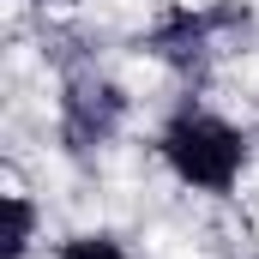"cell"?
Segmentation results:
<instances>
[{"mask_svg": "<svg viewBox=\"0 0 259 259\" xmlns=\"http://www.w3.org/2000/svg\"><path fill=\"white\" fill-rule=\"evenodd\" d=\"M30 6H55V0H30Z\"/></svg>", "mask_w": 259, "mask_h": 259, "instance_id": "6", "label": "cell"}, {"mask_svg": "<svg viewBox=\"0 0 259 259\" xmlns=\"http://www.w3.org/2000/svg\"><path fill=\"white\" fill-rule=\"evenodd\" d=\"M55 259H127V247L115 235H103V229H84V235H66Z\"/></svg>", "mask_w": 259, "mask_h": 259, "instance_id": "5", "label": "cell"}, {"mask_svg": "<svg viewBox=\"0 0 259 259\" xmlns=\"http://www.w3.org/2000/svg\"><path fill=\"white\" fill-rule=\"evenodd\" d=\"M157 151L169 163V175L193 193H229L247 169V139L241 127H229L223 115L199 109V103H181L163 133H157Z\"/></svg>", "mask_w": 259, "mask_h": 259, "instance_id": "1", "label": "cell"}, {"mask_svg": "<svg viewBox=\"0 0 259 259\" xmlns=\"http://www.w3.org/2000/svg\"><path fill=\"white\" fill-rule=\"evenodd\" d=\"M121 121H127V91L109 72H97V66L66 72V84H61V139H66L72 157L103 151L121 133Z\"/></svg>", "mask_w": 259, "mask_h": 259, "instance_id": "2", "label": "cell"}, {"mask_svg": "<svg viewBox=\"0 0 259 259\" xmlns=\"http://www.w3.org/2000/svg\"><path fill=\"white\" fill-rule=\"evenodd\" d=\"M223 24H235V6H217V12H193V6H181V12H169V18L145 36V49H151L157 61L181 66V72H199V66L211 61V42H217Z\"/></svg>", "mask_w": 259, "mask_h": 259, "instance_id": "3", "label": "cell"}, {"mask_svg": "<svg viewBox=\"0 0 259 259\" xmlns=\"http://www.w3.org/2000/svg\"><path fill=\"white\" fill-rule=\"evenodd\" d=\"M6 217H12V235H6V259H24L36 241V205L24 193H6Z\"/></svg>", "mask_w": 259, "mask_h": 259, "instance_id": "4", "label": "cell"}]
</instances>
